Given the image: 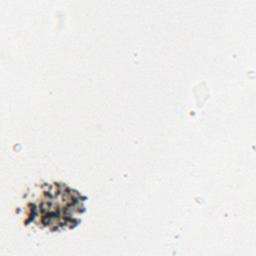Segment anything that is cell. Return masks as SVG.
Masks as SVG:
<instances>
[{
  "label": "cell",
  "mask_w": 256,
  "mask_h": 256,
  "mask_svg": "<svg viewBox=\"0 0 256 256\" xmlns=\"http://www.w3.org/2000/svg\"><path fill=\"white\" fill-rule=\"evenodd\" d=\"M86 199L62 182L38 184L24 196V223L52 232L74 228L85 212Z\"/></svg>",
  "instance_id": "obj_1"
}]
</instances>
